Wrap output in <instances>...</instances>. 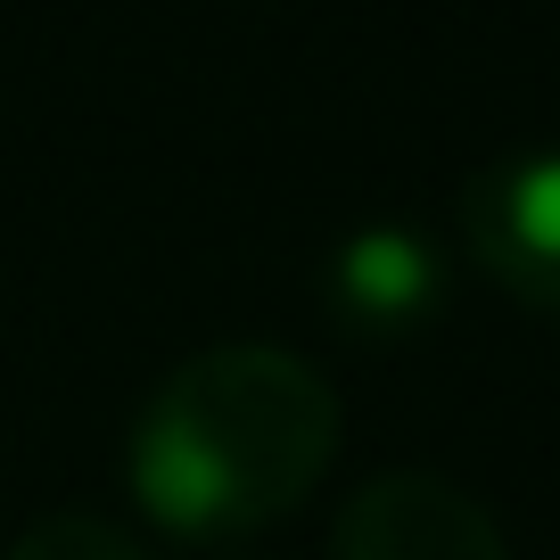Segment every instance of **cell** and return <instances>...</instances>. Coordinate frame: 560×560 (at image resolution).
Listing matches in <instances>:
<instances>
[{
  "instance_id": "cell-1",
  "label": "cell",
  "mask_w": 560,
  "mask_h": 560,
  "mask_svg": "<svg viewBox=\"0 0 560 560\" xmlns=\"http://www.w3.org/2000/svg\"><path fill=\"white\" fill-rule=\"evenodd\" d=\"M338 438L347 412L322 363L272 338L198 347L132 420V503L182 544L256 536L330 478Z\"/></svg>"
},
{
  "instance_id": "cell-2",
  "label": "cell",
  "mask_w": 560,
  "mask_h": 560,
  "mask_svg": "<svg viewBox=\"0 0 560 560\" xmlns=\"http://www.w3.org/2000/svg\"><path fill=\"white\" fill-rule=\"evenodd\" d=\"M462 247L503 298L560 314V149H503L462 182Z\"/></svg>"
},
{
  "instance_id": "cell-4",
  "label": "cell",
  "mask_w": 560,
  "mask_h": 560,
  "mask_svg": "<svg viewBox=\"0 0 560 560\" xmlns=\"http://www.w3.org/2000/svg\"><path fill=\"white\" fill-rule=\"evenodd\" d=\"M330 560H511L503 527L478 494L438 470H380L347 494L330 527Z\"/></svg>"
},
{
  "instance_id": "cell-3",
  "label": "cell",
  "mask_w": 560,
  "mask_h": 560,
  "mask_svg": "<svg viewBox=\"0 0 560 560\" xmlns=\"http://www.w3.org/2000/svg\"><path fill=\"white\" fill-rule=\"evenodd\" d=\"M445 298H454V272H445V247L420 223H363L322 264V314L363 347L420 338L445 314Z\"/></svg>"
},
{
  "instance_id": "cell-5",
  "label": "cell",
  "mask_w": 560,
  "mask_h": 560,
  "mask_svg": "<svg viewBox=\"0 0 560 560\" xmlns=\"http://www.w3.org/2000/svg\"><path fill=\"white\" fill-rule=\"evenodd\" d=\"M0 560H158V552H149L132 527L100 520V511H50V520H34Z\"/></svg>"
}]
</instances>
